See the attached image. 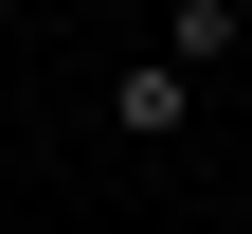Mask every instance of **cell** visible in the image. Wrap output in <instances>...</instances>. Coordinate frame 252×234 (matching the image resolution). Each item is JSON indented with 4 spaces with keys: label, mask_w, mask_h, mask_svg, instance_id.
I'll return each instance as SVG.
<instances>
[{
    "label": "cell",
    "mask_w": 252,
    "mask_h": 234,
    "mask_svg": "<svg viewBox=\"0 0 252 234\" xmlns=\"http://www.w3.org/2000/svg\"><path fill=\"white\" fill-rule=\"evenodd\" d=\"M108 126L126 144H180V126H198V72H180V54H126L108 72Z\"/></svg>",
    "instance_id": "6da1fadb"
},
{
    "label": "cell",
    "mask_w": 252,
    "mask_h": 234,
    "mask_svg": "<svg viewBox=\"0 0 252 234\" xmlns=\"http://www.w3.org/2000/svg\"><path fill=\"white\" fill-rule=\"evenodd\" d=\"M162 54H180V72H234V54H252V0H162Z\"/></svg>",
    "instance_id": "7a4b0ae2"
},
{
    "label": "cell",
    "mask_w": 252,
    "mask_h": 234,
    "mask_svg": "<svg viewBox=\"0 0 252 234\" xmlns=\"http://www.w3.org/2000/svg\"><path fill=\"white\" fill-rule=\"evenodd\" d=\"M234 234H252V180H234Z\"/></svg>",
    "instance_id": "3957f363"
}]
</instances>
